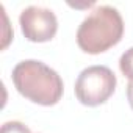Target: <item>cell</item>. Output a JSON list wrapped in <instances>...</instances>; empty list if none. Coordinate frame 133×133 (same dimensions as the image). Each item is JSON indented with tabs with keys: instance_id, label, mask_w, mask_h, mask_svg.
Returning <instances> with one entry per match:
<instances>
[{
	"instance_id": "cell-1",
	"label": "cell",
	"mask_w": 133,
	"mask_h": 133,
	"mask_svg": "<svg viewBox=\"0 0 133 133\" xmlns=\"http://www.w3.org/2000/svg\"><path fill=\"white\" fill-rule=\"evenodd\" d=\"M13 83L21 96L42 107L56 105L64 85L56 71L38 59H24L13 69Z\"/></svg>"
},
{
	"instance_id": "cell-2",
	"label": "cell",
	"mask_w": 133,
	"mask_h": 133,
	"mask_svg": "<svg viewBox=\"0 0 133 133\" xmlns=\"http://www.w3.org/2000/svg\"><path fill=\"white\" fill-rule=\"evenodd\" d=\"M122 36L124 21L121 13L110 5H100L80 24L77 30V44L83 52L97 55L119 44Z\"/></svg>"
},
{
	"instance_id": "cell-3",
	"label": "cell",
	"mask_w": 133,
	"mask_h": 133,
	"mask_svg": "<svg viewBox=\"0 0 133 133\" xmlns=\"http://www.w3.org/2000/svg\"><path fill=\"white\" fill-rule=\"evenodd\" d=\"M116 75L107 66H89L83 69L75 80V96L86 107L105 103L116 91Z\"/></svg>"
},
{
	"instance_id": "cell-4",
	"label": "cell",
	"mask_w": 133,
	"mask_h": 133,
	"mask_svg": "<svg viewBox=\"0 0 133 133\" xmlns=\"http://www.w3.org/2000/svg\"><path fill=\"white\" fill-rule=\"evenodd\" d=\"M22 35L31 42H47L58 31L55 13L42 6H28L19 16Z\"/></svg>"
},
{
	"instance_id": "cell-5",
	"label": "cell",
	"mask_w": 133,
	"mask_h": 133,
	"mask_svg": "<svg viewBox=\"0 0 133 133\" xmlns=\"http://www.w3.org/2000/svg\"><path fill=\"white\" fill-rule=\"evenodd\" d=\"M119 69L128 78V82H133V47L122 53L119 59Z\"/></svg>"
},
{
	"instance_id": "cell-6",
	"label": "cell",
	"mask_w": 133,
	"mask_h": 133,
	"mask_svg": "<svg viewBox=\"0 0 133 133\" xmlns=\"http://www.w3.org/2000/svg\"><path fill=\"white\" fill-rule=\"evenodd\" d=\"M0 133H31L30 128L21 121H8L2 125Z\"/></svg>"
},
{
	"instance_id": "cell-7",
	"label": "cell",
	"mask_w": 133,
	"mask_h": 133,
	"mask_svg": "<svg viewBox=\"0 0 133 133\" xmlns=\"http://www.w3.org/2000/svg\"><path fill=\"white\" fill-rule=\"evenodd\" d=\"M127 100L133 110V82H128V85H127Z\"/></svg>"
}]
</instances>
